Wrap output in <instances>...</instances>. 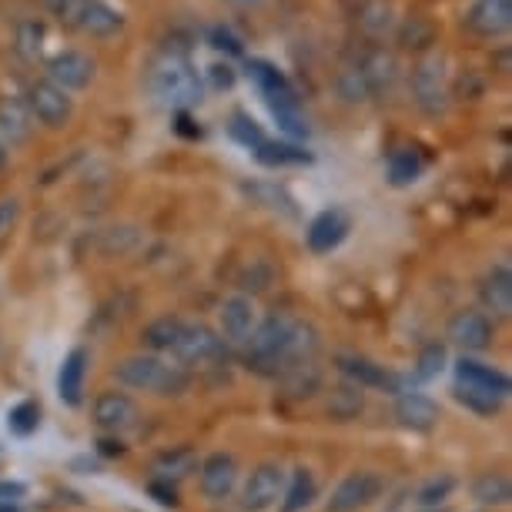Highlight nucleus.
I'll return each mask as SVG.
<instances>
[{
	"instance_id": "1",
	"label": "nucleus",
	"mask_w": 512,
	"mask_h": 512,
	"mask_svg": "<svg viewBox=\"0 0 512 512\" xmlns=\"http://www.w3.org/2000/svg\"><path fill=\"white\" fill-rule=\"evenodd\" d=\"M241 349H245V365L251 372L278 379V375H285L295 365L315 362L322 342H318V332L308 322L275 312L255 325V332H251V338Z\"/></svg>"
},
{
	"instance_id": "2",
	"label": "nucleus",
	"mask_w": 512,
	"mask_h": 512,
	"mask_svg": "<svg viewBox=\"0 0 512 512\" xmlns=\"http://www.w3.org/2000/svg\"><path fill=\"white\" fill-rule=\"evenodd\" d=\"M148 91L154 101L171 111H191L205 101V81L195 71L191 57L178 47H164L148 67Z\"/></svg>"
},
{
	"instance_id": "3",
	"label": "nucleus",
	"mask_w": 512,
	"mask_h": 512,
	"mask_svg": "<svg viewBox=\"0 0 512 512\" xmlns=\"http://www.w3.org/2000/svg\"><path fill=\"white\" fill-rule=\"evenodd\" d=\"M114 379L128 385V389L158 395V399H178V395H185L191 389L188 369H181V365L164 359V355H151V352L121 359L114 365Z\"/></svg>"
},
{
	"instance_id": "4",
	"label": "nucleus",
	"mask_w": 512,
	"mask_h": 512,
	"mask_svg": "<svg viewBox=\"0 0 512 512\" xmlns=\"http://www.w3.org/2000/svg\"><path fill=\"white\" fill-rule=\"evenodd\" d=\"M168 359L181 365V369H208V365H218L228 359V342L215 328H208L201 322H185L175 352H171Z\"/></svg>"
},
{
	"instance_id": "5",
	"label": "nucleus",
	"mask_w": 512,
	"mask_h": 512,
	"mask_svg": "<svg viewBox=\"0 0 512 512\" xmlns=\"http://www.w3.org/2000/svg\"><path fill=\"white\" fill-rule=\"evenodd\" d=\"M24 104H27V111H31V118L41 121L44 128H51V131L67 128L71 118H74V98L67 91L57 88V84L47 81V77H44V81L27 84Z\"/></svg>"
},
{
	"instance_id": "6",
	"label": "nucleus",
	"mask_w": 512,
	"mask_h": 512,
	"mask_svg": "<svg viewBox=\"0 0 512 512\" xmlns=\"http://www.w3.org/2000/svg\"><path fill=\"white\" fill-rule=\"evenodd\" d=\"M446 338L462 355H479V352H486L492 345V338H496V322H492L486 312H479V308H462V312L449 318Z\"/></svg>"
},
{
	"instance_id": "7",
	"label": "nucleus",
	"mask_w": 512,
	"mask_h": 512,
	"mask_svg": "<svg viewBox=\"0 0 512 512\" xmlns=\"http://www.w3.org/2000/svg\"><path fill=\"white\" fill-rule=\"evenodd\" d=\"M285 479L288 472L278 462H262V466L251 469V476L241 489V509L245 512H268L278 506L285 492Z\"/></svg>"
},
{
	"instance_id": "8",
	"label": "nucleus",
	"mask_w": 512,
	"mask_h": 512,
	"mask_svg": "<svg viewBox=\"0 0 512 512\" xmlns=\"http://www.w3.org/2000/svg\"><path fill=\"white\" fill-rule=\"evenodd\" d=\"M94 425L104 429L108 436H124V432L138 429L141 425V409L128 392H101L94 399Z\"/></svg>"
},
{
	"instance_id": "9",
	"label": "nucleus",
	"mask_w": 512,
	"mask_h": 512,
	"mask_svg": "<svg viewBox=\"0 0 512 512\" xmlns=\"http://www.w3.org/2000/svg\"><path fill=\"white\" fill-rule=\"evenodd\" d=\"M385 482L379 472H352L335 486L332 499H328V512H359L365 506H372L382 496Z\"/></svg>"
},
{
	"instance_id": "10",
	"label": "nucleus",
	"mask_w": 512,
	"mask_h": 512,
	"mask_svg": "<svg viewBox=\"0 0 512 512\" xmlns=\"http://www.w3.org/2000/svg\"><path fill=\"white\" fill-rule=\"evenodd\" d=\"M335 369L342 372L352 385H359L362 392L365 389H379V392H389V395L405 392V382L399 379V375L389 372L385 365H375L372 359H362V355H338Z\"/></svg>"
},
{
	"instance_id": "11",
	"label": "nucleus",
	"mask_w": 512,
	"mask_h": 512,
	"mask_svg": "<svg viewBox=\"0 0 512 512\" xmlns=\"http://www.w3.org/2000/svg\"><path fill=\"white\" fill-rule=\"evenodd\" d=\"M238 486V459L231 452H215L201 459L198 466V489L211 502H225Z\"/></svg>"
},
{
	"instance_id": "12",
	"label": "nucleus",
	"mask_w": 512,
	"mask_h": 512,
	"mask_svg": "<svg viewBox=\"0 0 512 512\" xmlns=\"http://www.w3.org/2000/svg\"><path fill=\"white\" fill-rule=\"evenodd\" d=\"M98 74V64L91 61V54L84 51H61L47 61V81L57 84L61 91H84Z\"/></svg>"
},
{
	"instance_id": "13",
	"label": "nucleus",
	"mask_w": 512,
	"mask_h": 512,
	"mask_svg": "<svg viewBox=\"0 0 512 512\" xmlns=\"http://www.w3.org/2000/svg\"><path fill=\"white\" fill-rule=\"evenodd\" d=\"M218 318H221V338L228 342V349L231 345H245L251 332H255V325H258V308H255V298L251 295H231L221 302L218 308Z\"/></svg>"
},
{
	"instance_id": "14",
	"label": "nucleus",
	"mask_w": 512,
	"mask_h": 512,
	"mask_svg": "<svg viewBox=\"0 0 512 512\" xmlns=\"http://www.w3.org/2000/svg\"><path fill=\"white\" fill-rule=\"evenodd\" d=\"M349 231H352V218L345 208L318 211V215L312 218V225H308V231H305L308 251H315V255H328V251H335L345 238H349Z\"/></svg>"
},
{
	"instance_id": "15",
	"label": "nucleus",
	"mask_w": 512,
	"mask_h": 512,
	"mask_svg": "<svg viewBox=\"0 0 512 512\" xmlns=\"http://www.w3.org/2000/svg\"><path fill=\"white\" fill-rule=\"evenodd\" d=\"M412 94L415 104L429 114H442L449 104V88H446V74H442L439 61H422L412 71Z\"/></svg>"
},
{
	"instance_id": "16",
	"label": "nucleus",
	"mask_w": 512,
	"mask_h": 512,
	"mask_svg": "<svg viewBox=\"0 0 512 512\" xmlns=\"http://www.w3.org/2000/svg\"><path fill=\"white\" fill-rule=\"evenodd\" d=\"M456 382L496 395V399H502V402H506L509 392H512V382H509L506 372L496 369V365H486V362L472 359V355H462V359L456 362Z\"/></svg>"
},
{
	"instance_id": "17",
	"label": "nucleus",
	"mask_w": 512,
	"mask_h": 512,
	"mask_svg": "<svg viewBox=\"0 0 512 512\" xmlns=\"http://www.w3.org/2000/svg\"><path fill=\"white\" fill-rule=\"evenodd\" d=\"M395 419H399L405 429H412V432H432L439 425L442 412H439L436 399H429V395L409 389V392L395 395Z\"/></svg>"
},
{
	"instance_id": "18",
	"label": "nucleus",
	"mask_w": 512,
	"mask_h": 512,
	"mask_svg": "<svg viewBox=\"0 0 512 512\" xmlns=\"http://www.w3.org/2000/svg\"><path fill=\"white\" fill-rule=\"evenodd\" d=\"M466 24L479 37H502L512 27V0H476L466 14Z\"/></svg>"
},
{
	"instance_id": "19",
	"label": "nucleus",
	"mask_w": 512,
	"mask_h": 512,
	"mask_svg": "<svg viewBox=\"0 0 512 512\" xmlns=\"http://www.w3.org/2000/svg\"><path fill=\"white\" fill-rule=\"evenodd\" d=\"M479 302L489 318H509L512 315V272L509 265H492V272L479 282Z\"/></svg>"
},
{
	"instance_id": "20",
	"label": "nucleus",
	"mask_w": 512,
	"mask_h": 512,
	"mask_svg": "<svg viewBox=\"0 0 512 512\" xmlns=\"http://www.w3.org/2000/svg\"><path fill=\"white\" fill-rule=\"evenodd\" d=\"M88 365H91L88 349H71V352H67L64 365H61V372H57V395H61V402L71 405V409H77V405L84 402Z\"/></svg>"
},
{
	"instance_id": "21",
	"label": "nucleus",
	"mask_w": 512,
	"mask_h": 512,
	"mask_svg": "<svg viewBox=\"0 0 512 512\" xmlns=\"http://www.w3.org/2000/svg\"><path fill=\"white\" fill-rule=\"evenodd\" d=\"M34 134V118L27 111L24 98H0V141L11 144H27Z\"/></svg>"
},
{
	"instance_id": "22",
	"label": "nucleus",
	"mask_w": 512,
	"mask_h": 512,
	"mask_svg": "<svg viewBox=\"0 0 512 512\" xmlns=\"http://www.w3.org/2000/svg\"><path fill=\"white\" fill-rule=\"evenodd\" d=\"M201 466V459H198V452L191 449V446H178V449H168V452H161L158 459H154V479H161V482H171V486H178V482H185L188 476H195Z\"/></svg>"
},
{
	"instance_id": "23",
	"label": "nucleus",
	"mask_w": 512,
	"mask_h": 512,
	"mask_svg": "<svg viewBox=\"0 0 512 512\" xmlns=\"http://www.w3.org/2000/svg\"><path fill=\"white\" fill-rule=\"evenodd\" d=\"M248 77L255 81V88L265 98V104L278 101V98H292V94H295V88L288 84V77L278 71L272 61H258V57H251V61H248Z\"/></svg>"
},
{
	"instance_id": "24",
	"label": "nucleus",
	"mask_w": 512,
	"mask_h": 512,
	"mask_svg": "<svg viewBox=\"0 0 512 512\" xmlns=\"http://www.w3.org/2000/svg\"><path fill=\"white\" fill-rule=\"evenodd\" d=\"M181 328H185V318H175V315L154 318V322L141 332L144 349H148L151 355H164V359H168V355L175 352L178 338H181Z\"/></svg>"
},
{
	"instance_id": "25",
	"label": "nucleus",
	"mask_w": 512,
	"mask_h": 512,
	"mask_svg": "<svg viewBox=\"0 0 512 512\" xmlns=\"http://www.w3.org/2000/svg\"><path fill=\"white\" fill-rule=\"evenodd\" d=\"M318 496V482L308 469H295L285 479V492L278 499V512H305Z\"/></svg>"
},
{
	"instance_id": "26",
	"label": "nucleus",
	"mask_w": 512,
	"mask_h": 512,
	"mask_svg": "<svg viewBox=\"0 0 512 512\" xmlns=\"http://www.w3.org/2000/svg\"><path fill=\"white\" fill-rule=\"evenodd\" d=\"M124 27V14L118 7H111L108 0H88V11H84L81 31L91 37H111Z\"/></svg>"
},
{
	"instance_id": "27",
	"label": "nucleus",
	"mask_w": 512,
	"mask_h": 512,
	"mask_svg": "<svg viewBox=\"0 0 512 512\" xmlns=\"http://www.w3.org/2000/svg\"><path fill=\"white\" fill-rule=\"evenodd\" d=\"M472 499L479 502V506H506V502L512 499V482L509 476H502V472H482V476L472 479Z\"/></svg>"
},
{
	"instance_id": "28",
	"label": "nucleus",
	"mask_w": 512,
	"mask_h": 512,
	"mask_svg": "<svg viewBox=\"0 0 512 512\" xmlns=\"http://www.w3.org/2000/svg\"><path fill=\"white\" fill-rule=\"evenodd\" d=\"M325 409L335 422H352V419H359L362 409H365V392L359 389V385L345 382V385H338V389H332Z\"/></svg>"
},
{
	"instance_id": "29",
	"label": "nucleus",
	"mask_w": 512,
	"mask_h": 512,
	"mask_svg": "<svg viewBox=\"0 0 512 512\" xmlns=\"http://www.w3.org/2000/svg\"><path fill=\"white\" fill-rule=\"evenodd\" d=\"M278 382H282V389L288 395H295V399H312V395L322 389V372H318L315 362H302V365H295V369H288L285 375H278Z\"/></svg>"
},
{
	"instance_id": "30",
	"label": "nucleus",
	"mask_w": 512,
	"mask_h": 512,
	"mask_svg": "<svg viewBox=\"0 0 512 512\" xmlns=\"http://www.w3.org/2000/svg\"><path fill=\"white\" fill-rule=\"evenodd\" d=\"M268 168H285V164H312V154L292 141H265L258 151H251Z\"/></svg>"
},
{
	"instance_id": "31",
	"label": "nucleus",
	"mask_w": 512,
	"mask_h": 512,
	"mask_svg": "<svg viewBox=\"0 0 512 512\" xmlns=\"http://www.w3.org/2000/svg\"><path fill=\"white\" fill-rule=\"evenodd\" d=\"M268 111L275 114L278 128H282L285 134H292V138H308V121L302 114V104H298V98L292 94V98H278V101H268Z\"/></svg>"
},
{
	"instance_id": "32",
	"label": "nucleus",
	"mask_w": 512,
	"mask_h": 512,
	"mask_svg": "<svg viewBox=\"0 0 512 512\" xmlns=\"http://www.w3.org/2000/svg\"><path fill=\"white\" fill-rule=\"evenodd\" d=\"M452 399H456L462 409L479 415V419H492V415H499L502 409V399H496V395L482 392V389H472V385H452Z\"/></svg>"
},
{
	"instance_id": "33",
	"label": "nucleus",
	"mask_w": 512,
	"mask_h": 512,
	"mask_svg": "<svg viewBox=\"0 0 512 512\" xmlns=\"http://www.w3.org/2000/svg\"><path fill=\"white\" fill-rule=\"evenodd\" d=\"M422 158L415 154L412 148H399L389 154V181L395 188H405V185H415L422 175Z\"/></svg>"
},
{
	"instance_id": "34",
	"label": "nucleus",
	"mask_w": 512,
	"mask_h": 512,
	"mask_svg": "<svg viewBox=\"0 0 512 512\" xmlns=\"http://www.w3.org/2000/svg\"><path fill=\"white\" fill-rule=\"evenodd\" d=\"M228 134L241 144V148H248V151H258V148H262V144L268 141V138H265V131H262V124L251 118L248 111H235V114H231Z\"/></svg>"
},
{
	"instance_id": "35",
	"label": "nucleus",
	"mask_w": 512,
	"mask_h": 512,
	"mask_svg": "<svg viewBox=\"0 0 512 512\" xmlns=\"http://www.w3.org/2000/svg\"><path fill=\"white\" fill-rule=\"evenodd\" d=\"M446 359H449L446 345H442V342H429L419 352V359H415V379H419V382L439 379V372L446 369Z\"/></svg>"
},
{
	"instance_id": "36",
	"label": "nucleus",
	"mask_w": 512,
	"mask_h": 512,
	"mask_svg": "<svg viewBox=\"0 0 512 512\" xmlns=\"http://www.w3.org/2000/svg\"><path fill=\"white\" fill-rule=\"evenodd\" d=\"M37 425H41V405L34 399L17 402L11 415H7V429H11L14 436H31V432H37Z\"/></svg>"
},
{
	"instance_id": "37",
	"label": "nucleus",
	"mask_w": 512,
	"mask_h": 512,
	"mask_svg": "<svg viewBox=\"0 0 512 512\" xmlns=\"http://www.w3.org/2000/svg\"><path fill=\"white\" fill-rule=\"evenodd\" d=\"M47 14L54 17L57 24H64L67 31H81L84 11H88V0H44Z\"/></svg>"
},
{
	"instance_id": "38",
	"label": "nucleus",
	"mask_w": 512,
	"mask_h": 512,
	"mask_svg": "<svg viewBox=\"0 0 512 512\" xmlns=\"http://www.w3.org/2000/svg\"><path fill=\"white\" fill-rule=\"evenodd\" d=\"M452 489H456V479L452 476H432L429 482H422L419 492H415V502H419L422 509H439L442 502L452 496Z\"/></svg>"
},
{
	"instance_id": "39",
	"label": "nucleus",
	"mask_w": 512,
	"mask_h": 512,
	"mask_svg": "<svg viewBox=\"0 0 512 512\" xmlns=\"http://www.w3.org/2000/svg\"><path fill=\"white\" fill-rule=\"evenodd\" d=\"M338 94H342V101H349V104H362L365 98H372V91H369V84H365L359 67H349V71L338 77Z\"/></svg>"
},
{
	"instance_id": "40",
	"label": "nucleus",
	"mask_w": 512,
	"mask_h": 512,
	"mask_svg": "<svg viewBox=\"0 0 512 512\" xmlns=\"http://www.w3.org/2000/svg\"><path fill=\"white\" fill-rule=\"evenodd\" d=\"M362 27L369 34H385L392 27V7L385 0H369L362 7Z\"/></svg>"
},
{
	"instance_id": "41",
	"label": "nucleus",
	"mask_w": 512,
	"mask_h": 512,
	"mask_svg": "<svg viewBox=\"0 0 512 512\" xmlns=\"http://www.w3.org/2000/svg\"><path fill=\"white\" fill-rule=\"evenodd\" d=\"M41 41H44V27L27 21L21 24V31H17V51H21L24 61H37L41 57Z\"/></svg>"
},
{
	"instance_id": "42",
	"label": "nucleus",
	"mask_w": 512,
	"mask_h": 512,
	"mask_svg": "<svg viewBox=\"0 0 512 512\" xmlns=\"http://www.w3.org/2000/svg\"><path fill=\"white\" fill-rule=\"evenodd\" d=\"M432 37H436V31H432V24L422 21V17H412V21L402 27V47H415V51H422V47L432 44Z\"/></svg>"
},
{
	"instance_id": "43",
	"label": "nucleus",
	"mask_w": 512,
	"mask_h": 512,
	"mask_svg": "<svg viewBox=\"0 0 512 512\" xmlns=\"http://www.w3.org/2000/svg\"><path fill=\"white\" fill-rule=\"evenodd\" d=\"M208 41H211V47H215V51L228 54V57H241V54H245V44H241V37L231 31V27H225V24L211 27Z\"/></svg>"
},
{
	"instance_id": "44",
	"label": "nucleus",
	"mask_w": 512,
	"mask_h": 512,
	"mask_svg": "<svg viewBox=\"0 0 512 512\" xmlns=\"http://www.w3.org/2000/svg\"><path fill=\"white\" fill-rule=\"evenodd\" d=\"M272 285V268L268 265H255V268H248L245 278H241V295H262L265 288Z\"/></svg>"
},
{
	"instance_id": "45",
	"label": "nucleus",
	"mask_w": 512,
	"mask_h": 512,
	"mask_svg": "<svg viewBox=\"0 0 512 512\" xmlns=\"http://www.w3.org/2000/svg\"><path fill=\"white\" fill-rule=\"evenodd\" d=\"M205 74H208V84L215 91H231V88H235V81H238V71L228 61H215Z\"/></svg>"
},
{
	"instance_id": "46",
	"label": "nucleus",
	"mask_w": 512,
	"mask_h": 512,
	"mask_svg": "<svg viewBox=\"0 0 512 512\" xmlns=\"http://www.w3.org/2000/svg\"><path fill=\"white\" fill-rule=\"evenodd\" d=\"M148 492L154 499L161 502L164 509H178V489L171 486V482H161V479H151L148 482Z\"/></svg>"
},
{
	"instance_id": "47",
	"label": "nucleus",
	"mask_w": 512,
	"mask_h": 512,
	"mask_svg": "<svg viewBox=\"0 0 512 512\" xmlns=\"http://www.w3.org/2000/svg\"><path fill=\"white\" fill-rule=\"evenodd\" d=\"M98 452L101 456H124L128 446L121 442V436H104V439H98Z\"/></svg>"
},
{
	"instance_id": "48",
	"label": "nucleus",
	"mask_w": 512,
	"mask_h": 512,
	"mask_svg": "<svg viewBox=\"0 0 512 512\" xmlns=\"http://www.w3.org/2000/svg\"><path fill=\"white\" fill-rule=\"evenodd\" d=\"M175 131L178 134H185V138H201V128H191V124H195V121H191V114L188 111H175Z\"/></svg>"
},
{
	"instance_id": "49",
	"label": "nucleus",
	"mask_w": 512,
	"mask_h": 512,
	"mask_svg": "<svg viewBox=\"0 0 512 512\" xmlns=\"http://www.w3.org/2000/svg\"><path fill=\"white\" fill-rule=\"evenodd\" d=\"M24 496L21 482H0V502H17Z\"/></svg>"
},
{
	"instance_id": "50",
	"label": "nucleus",
	"mask_w": 512,
	"mask_h": 512,
	"mask_svg": "<svg viewBox=\"0 0 512 512\" xmlns=\"http://www.w3.org/2000/svg\"><path fill=\"white\" fill-rule=\"evenodd\" d=\"M225 4L231 11H258V7L268 4V0H225Z\"/></svg>"
},
{
	"instance_id": "51",
	"label": "nucleus",
	"mask_w": 512,
	"mask_h": 512,
	"mask_svg": "<svg viewBox=\"0 0 512 512\" xmlns=\"http://www.w3.org/2000/svg\"><path fill=\"white\" fill-rule=\"evenodd\" d=\"M0 512H24L17 502H0Z\"/></svg>"
},
{
	"instance_id": "52",
	"label": "nucleus",
	"mask_w": 512,
	"mask_h": 512,
	"mask_svg": "<svg viewBox=\"0 0 512 512\" xmlns=\"http://www.w3.org/2000/svg\"><path fill=\"white\" fill-rule=\"evenodd\" d=\"M4 168H7V144L0 141V171H4Z\"/></svg>"
},
{
	"instance_id": "53",
	"label": "nucleus",
	"mask_w": 512,
	"mask_h": 512,
	"mask_svg": "<svg viewBox=\"0 0 512 512\" xmlns=\"http://www.w3.org/2000/svg\"><path fill=\"white\" fill-rule=\"evenodd\" d=\"M7 205H11V201H7ZM7 205H0V225H4L7 215H11V208H7Z\"/></svg>"
},
{
	"instance_id": "54",
	"label": "nucleus",
	"mask_w": 512,
	"mask_h": 512,
	"mask_svg": "<svg viewBox=\"0 0 512 512\" xmlns=\"http://www.w3.org/2000/svg\"><path fill=\"white\" fill-rule=\"evenodd\" d=\"M419 512H446V509H419Z\"/></svg>"
}]
</instances>
